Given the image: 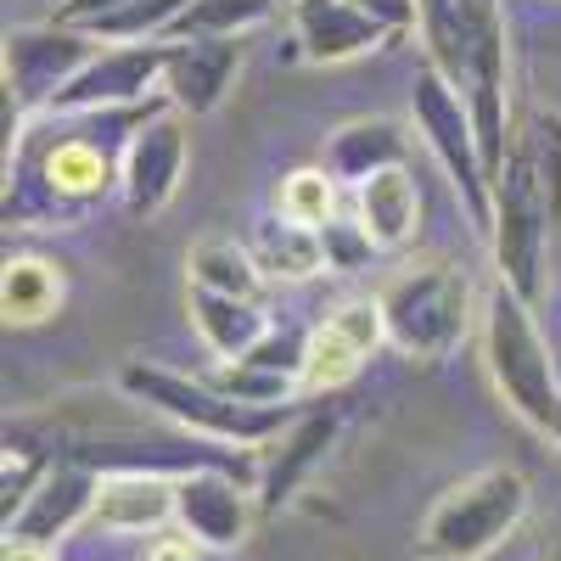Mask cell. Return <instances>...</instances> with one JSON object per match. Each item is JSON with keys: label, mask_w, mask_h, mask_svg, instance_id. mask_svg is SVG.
I'll list each match as a JSON object with an SVG mask.
<instances>
[{"label": "cell", "mask_w": 561, "mask_h": 561, "mask_svg": "<svg viewBox=\"0 0 561 561\" xmlns=\"http://www.w3.org/2000/svg\"><path fill=\"white\" fill-rule=\"evenodd\" d=\"M494 264L523 304L550 293L561 259V113H528L511 129V152L494 180Z\"/></svg>", "instance_id": "obj_1"}, {"label": "cell", "mask_w": 561, "mask_h": 561, "mask_svg": "<svg viewBox=\"0 0 561 561\" xmlns=\"http://www.w3.org/2000/svg\"><path fill=\"white\" fill-rule=\"evenodd\" d=\"M427 62L460 90L478 124L489 192L511 152V62H505V12L500 0H421Z\"/></svg>", "instance_id": "obj_2"}, {"label": "cell", "mask_w": 561, "mask_h": 561, "mask_svg": "<svg viewBox=\"0 0 561 561\" xmlns=\"http://www.w3.org/2000/svg\"><path fill=\"white\" fill-rule=\"evenodd\" d=\"M472 314H478V293L460 264H415L382 287L388 343L421 365H444L472 337Z\"/></svg>", "instance_id": "obj_3"}, {"label": "cell", "mask_w": 561, "mask_h": 561, "mask_svg": "<svg viewBox=\"0 0 561 561\" xmlns=\"http://www.w3.org/2000/svg\"><path fill=\"white\" fill-rule=\"evenodd\" d=\"M523 517L528 478L517 466H483V472L449 483L421 517V561H483Z\"/></svg>", "instance_id": "obj_4"}, {"label": "cell", "mask_w": 561, "mask_h": 561, "mask_svg": "<svg viewBox=\"0 0 561 561\" xmlns=\"http://www.w3.org/2000/svg\"><path fill=\"white\" fill-rule=\"evenodd\" d=\"M118 388L129 399H140L147 410L169 415L174 427L203 433L214 444H237V449H253V444H264V438L293 427L287 404H242V399H230L214 382L180 377V370H163V365H140V359L118 370Z\"/></svg>", "instance_id": "obj_5"}, {"label": "cell", "mask_w": 561, "mask_h": 561, "mask_svg": "<svg viewBox=\"0 0 561 561\" xmlns=\"http://www.w3.org/2000/svg\"><path fill=\"white\" fill-rule=\"evenodd\" d=\"M483 354H489V377L500 399L517 410L534 433L550 438L556 410H561V382H556V354L534 320V304L500 280V293L483 304Z\"/></svg>", "instance_id": "obj_6"}, {"label": "cell", "mask_w": 561, "mask_h": 561, "mask_svg": "<svg viewBox=\"0 0 561 561\" xmlns=\"http://www.w3.org/2000/svg\"><path fill=\"white\" fill-rule=\"evenodd\" d=\"M410 113H415V129H421V140H427V152L444 163L449 185L460 192L472 230H483V237H489V225H494V192H489V169H483L478 124H472L466 96L433 62H421L415 68V84H410Z\"/></svg>", "instance_id": "obj_7"}, {"label": "cell", "mask_w": 561, "mask_h": 561, "mask_svg": "<svg viewBox=\"0 0 561 561\" xmlns=\"http://www.w3.org/2000/svg\"><path fill=\"white\" fill-rule=\"evenodd\" d=\"M388 343V320H382V298H348L325 314L309 348H304V370H298V399H332L337 388H348L365 359Z\"/></svg>", "instance_id": "obj_8"}, {"label": "cell", "mask_w": 561, "mask_h": 561, "mask_svg": "<svg viewBox=\"0 0 561 561\" xmlns=\"http://www.w3.org/2000/svg\"><path fill=\"white\" fill-rule=\"evenodd\" d=\"M102 45L62 28V23H34L7 34V90L23 102V113H51V102L79 79V68L96 57Z\"/></svg>", "instance_id": "obj_9"}, {"label": "cell", "mask_w": 561, "mask_h": 561, "mask_svg": "<svg viewBox=\"0 0 561 561\" xmlns=\"http://www.w3.org/2000/svg\"><path fill=\"white\" fill-rule=\"evenodd\" d=\"M169 39H135V45H102L79 68V79L51 102V113H118L140 102L152 84H163Z\"/></svg>", "instance_id": "obj_10"}, {"label": "cell", "mask_w": 561, "mask_h": 561, "mask_svg": "<svg viewBox=\"0 0 561 561\" xmlns=\"http://www.w3.org/2000/svg\"><path fill=\"white\" fill-rule=\"evenodd\" d=\"M180 174H185V124L174 113L147 118L118 158V197H124L129 219L163 214L180 192Z\"/></svg>", "instance_id": "obj_11"}, {"label": "cell", "mask_w": 561, "mask_h": 561, "mask_svg": "<svg viewBox=\"0 0 561 561\" xmlns=\"http://www.w3.org/2000/svg\"><path fill=\"white\" fill-rule=\"evenodd\" d=\"M174 523L185 539L208 550H237L253 528V494L242 472H219V466H197V472L174 478Z\"/></svg>", "instance_id": "obj_12"}, {"label": "cell", "mask_w": 561, "mask_h": 561, "mask_svg": "<svg viewBox=\"0 0 561 561\" xmlns=\"http://www.w3.org/2000/svg\"><path fill=\"white\" fill-rule=\"evenodd\" d=\"M242 51L248 45L230 39V34H180V39H169L163 102L174 113H192V118L214 113L230 96L237 73H242Z\"/></svg>", "instance_id": "obj_13"}, {"label": "cell", "mask_w": 561, "mask_h": 561, "mask_svg": "<svg viewBox=\"0 0 561 561\" xmlns=\"http://www.w3.org/2000/svg\"><path fill=\"white\" fill-rule=\"evenodd\" d=\"M96 466H79V460H57L51 472L39 478V489L23 500V511L7 523V539H23V545H51L62 534H73L79 523H90L96 511Z\"/></svg>", "instance_id": "obj_14"}, {"label": "cell", "mask_w": 561, "mask_h": 561, "mask_svg": "<svg viewBox=\"0 0 561 561\" xmlns=\"http://www.w3.org/2000/svg\"><path fill=\"white\" fill-rule=\"evenodd\" d=\"M293 28H298V45L309 62H354L365 51H382L393 39L354 0H293Z\"/></svg>", "instance_id": "obj_15"}, {"label": "cell", "mask_w": 561, "mask_h": 561, "mask_svg": "<svg viewBox=\"0 0 561 561\" xmlns=\"http://www.w3.org/2000/svg\"><path fill=\"white\" fill-rule=\"evenodd\" d=\"M90 523L102 534H158L174 523V478L169 472H107L96 489Z\"/></svg>", "instance_id": "obj_16"}, {"label": "cell", "mask_w": 561, "mask_h": 561, "mask_svg": "<svg viewBox=\"0 0 561 561\" xmlns=\"http://www.w3.org/2000/svg\"><path fill=\"white\" fill-rule=\"evenodd\" d=\"M354 214H359V225L370 230V242H377L382 253H399L404 242H415V230H421L415 174L404 163L370 174L365 185H354Z\"/></svg>", "instance_id": "obj_17"}, {"label": "cell", "mask_w": 561, "mask_h": 561, "mask_svg": "<svg viewBox=\"0 0 561 561\" xmlns=\"http://www.w3.org/2000/svg\"><path fill=\"white\" fill-rule=\"evenodd\" d=\"M34 180L45 185V197H51L57 208L62 203H96V197H107L113 185H118V163L107 158L102 140L68 135V140H57V147L39 158V174Z\"/></svg>", "instance_id": "obj_18"}, {"label": "cell", "mask_w": 561, "mask_h": 561, "mask_svg": "<svg viewBox=\"0 0 561 561\" xmlns=\"http://www.w3.org/2000/svg\"><path fill=\"white\" fill-rule=\"evenodd\" d=\"M399 163H404V135H399L393 118H354L325 140V152H320V169L337 185H365L370 174L399 169Z\"/></svg>", "instance_id": "obj_19"}, {"label": "cell", "mask_w": 561, "mask_h": 561, "mask_svg": "<svg viewBox=\"0 0 561 561\" xmlns=\"http://www.w3.org/2000/svg\"><path fill=\"white\" fill-rule=\"evenodd\" d=\"M185 309H192V325L197 337L208 343L214 359H242L248 348L264 343L270 320H264V304H248V298H230V293H208V287H185Z\"/></svg>", "instance_id": "obj_20"}, {"label": "cell", "mask_w": 561, "mask_h": 561, "mask_svg": "<svg viewBox=\"0 0 561 561\" xmlns=\"http://www.w3.org/2000/svg\"><path fill=\"white\" fill-rule=\"evenodd\" d=\"M185 270H192V287H208V293H230V298H248V304H264V287L270 275L259 270L253 248H242L237 237H197L192 253H185Z\"/></svg>", "instance_id": "obj_21"}, {"label": "cell", "mask_w": 561, "mask_h": 561, "mask_svg": "<svg viewBox=\"0 0 561 561\" xmlns=\"http://www.w3.org/2000/svg\"><path fill=\"white\" fill-rule=\"evenodd\" d=\"M253 259L270 280H309L325 270V248H320V230L298 225L287 214H275L253 230Z\"/></svg>", "instance_id": "obj_22"}, {"label": "cell", "mask_w": 561, "mask_h": 561, "mask_svg": "<svg viewBox=\"0 0 561 561\" xmlns=\"http://www.w3.org/2000/svg\"><path fill=\"white\" fill-rule=\"evenodd\" d=\"M62 270L51 259H7V275H0V309H7V325H39L62 309Z\"/></svg>", "instance_id": "obj_23"}, {"label": "cell", "mask_w": 561, "mask_h": 561, "mask_svg": "<svg viewBox=\"0 0 561 561\" xmlns=\"http://www.w3.org/2000/svg\"><path fill=\"white\" fill-rule=\"evenodd\" d=\"M332 438H337V415H332V410H314V415L293 421V427H287V449H280L275 472L264 478V505H280V500H287V494L314 472V466L325 460Z\"/></svg>", "instance_id": "obj_24"}, {"label": "cell", "mask_w": 561, "mask_h": 561, "mask_svg": "<svg viewBox=\"0 0 561 561\" xmlns=\"http://www.w3.org/2000/svg\"><path fill=\"white\" fill-rule=\"evenodd\" d=\"M270 12H275V0H192L185 18L169 28V39H180V34H230V39H242Z\"/></svg>", "instance_id": "obj_25"}, {"label": "cell", "mask_w": 561, "mask_h": 561, "mask_svg": "<svg viewBox=\"0 0 561 561\" xmlns=\"http://www.w3.org/2000/svg\"><path fill=\"white\" fill-rule=\"evenodd\" d=\"M192 0H124V7L90 34V39H107V45H135V39H169V28L185 18Z\"/></svg>", "instance_id": "obj_26"}, {"label": "cell", "mask_w": 561, "mask_h": 561, "mask_svg": "<svg viewBox=\"0 0 561 561\" xmlns=\"http://www.w3.org/2000/svg\"><path fill=\"white\" fill-rule=\"evenodd\" d=\"M275 214L320 230L325 219L337 214V180L325 169H293L287 180H280V192H275Z\"/></svg>", "instance_id": "obj_27"}, {"label": "cell", "mask_w": 561, "mask_h": 561, "mask_svg": "<svg viewBox=\"0 0 561 561\" xmlns=\"http://www.w3.org/2000/svg\"><path fill=\"white\" fill-rule=\"evenodd\" d=\"M320 248H325V270H337V275H348V270H365L370 259H377L382 248L370 242V230L359 225V214H332L320 225Z\"/></svg>", "instance_id": "obj_28"}, {"label": "cell", "mask_w": 561, "mask_h": 561, "mask_svg": "<svg viewBox=\"0 0 561 561\" xmlns=\"http://www.w3.org/2000/svg\"><path fill=\"white\" fill-rule=\"evenodd\" d=\"M45 472H51V460H45V455H34L28 444H7V478H0V483H7V523L23 511V500L39 489Z\"/></svg>", "instance_id": "obj_29"}, {"label": "cell", "mask_w": 561, "mask_h": 561, "mask_svg": "<svg viewBox=\"0 0 561 561\" xmlns=\"http://www.w3.org/2000/svg\"><path fill=\"white\" fill-rule=\"evenodd\" d=\"M365 18H377L393 39H404L415 23H421V0H354Z\"/></svg>", "instance_id": "obj_30"}, {"label": "cell", "mask_w": 561, "mask_h": 561, "mask_svg": "<svg viewBox=\"0 0 561 561\" xmlns=\"http://www.w3.org/2000/svg\"><path fill=\"white\" fill-rule=\"evenodd\" d=\"M118 7H124V0H62L51 23H62V28H79V34H96V28H102V23H107Z\"/></svg>", "instance_id": "obj_31"}, {"label": "cell", "mask_w": 561, "mask_h": 561, "mask_svg": "<svg viewBox=\"0 0 561 561\" xmlns=\"http://www.w3.org/2000/svg\"><path fill=\"white\" fill-rule=\"evenodd\" d=\"M147 561H197V539H158Z\"/></svg>", "instance_id": "obj_32"}, {"label": "cell", "mask_w": 561, "mask_h": 561, "mask_svg": "<svg viewBox=\"0 0 561 561\" xmlns=\"http://www.w3.org/2000/svg\"><path fill=\"white\" fill-rule=\"evenodd\" d=\"M7 561H51L45 545H23V539H7Z\"/></svg>", "instance_id": "obj_33"}, {"label": "cell", "mask_w": 561, "mask_h": 561, "mask_svg": "<svg viewBox=\"0 0 561 561\" xmlns=\"http://www.w3.org/2000/svg\"><path fill=\"white\" fill-rule=\"evenodd\" d=\"M550 438H556V449H561V410H556V427H550Z\"/></svg>", "instance_id": "obj_34"}, {"label": "cell", "mask_w": 561, "mask_h": 561, "mask_svg": "<svg viewBox=\"0 0 561 561\" xmlns=\"http://www.w3.org/2000/svg\"><path fill=\"white\" fill-rule=\"evenodd\" d=\"M545 561H561V539H556V545H550V550H545Z\"/></svg>", "instance_id": "obj_35"}]
</instances>
